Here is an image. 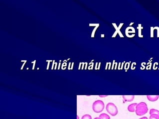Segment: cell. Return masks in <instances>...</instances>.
I'll return each mask as SVG.
<instances>
[{
	"mask_svg": "<svg viewBox=\"0 0 159 119\" xmlns=\"http://www.w3.org/2000/svg\"><path fill=\"white\" fill-rule=\"evenodd\" d=\"M107 112L112 116H115L118 113V109L116 105L112 103H109L106 107Z\"/></svg>",
	"mask_w": 159,
	"mask_h": 119,
	"instance_id": "obj_3",
	"label": "cell"
},
{
	"mask_svg": "<svg viewBox=\"0 0 159 119\" xmlns=\"http://www.w3.org/2000/svg\"><path fill=\"white\" fill-rule=\"evenodd\" d=\"M137 105V103H133V104L129 105L128 107V110L130 112H135L136 109Z\"/></svg>",
	"mask_w": 159,
	"mask_h": 119,
	"instance_id": "obj_4",
	"label": "cell"
},
{
	"mask_svg": "<svg viewBox=\"0 0 159 119\" xmlns=\"http://www.w3.org/2000/svg\"><path fill=\"white\" fill-rule=\"evenodd\" d=\"M99 118L101 119H110V116L105 113L100 114L99 116Z\"/></svg>",
	"mask_w": 159,
	"mask_h": 119,
	"instance_id": "obj_7",
	"label": "cell"
},
{
	"mask_svg": "<svg viewBox=\"0 0 159 119\" xmlns=\"http://www.w3.org/2000/svg\"><path fill=\"white\" fill-rule=\"evenodd\" d=\"M139 119H148V118L146 117H144L141 118Z\"/></svg>",
	"mask_w": 159,
	"mask_h": 119,
	"instance_id": "obj_11",
	"label": "cell"
},
{
	"mask_svg": "<svg viewBox=\"0 0 159 119\" xmlns=\"http://www.w3.org/2000/svg\"><path fill=\"white\" fill-rule=\"evenodd\" d=\"M148 100L151 101V102H155L156 101L158 100V99H159V95H155V96H151V95H148L147 96Z\"/></svg>",
	"mask_w": 159,
	"mask_h": 119,
	"instance_id": "obj_6",
	"label": "cell"
},
{
	"mask_svg": "<svg viewBox=\"0 0 159 119\" xmlns=\"http://www.w3.org/2000/svg\"><path fill=\"white\" fill-rule=\"evenodd\" d=\"M148 111V108L146 103L143 102H140L137 104L136 109V114L137 116H142L146 114Z\"/></svg>",
	"mask_w": 159,
	"mask_h": 119,
	"instance_id": "obj_1",
	"label": "cell"
},
{
	"mask_svg": "<svg viewBox=\"0 0 159 119\" xmlns=\"http://www.w3.org/2000/svg\"><path fill=\"white\" fill-rule=\"evenodd\" d=\"M105 107L104 103L102 101L97 100L95 101L92 105V109L94 112L99 113L103 111Z\"/></svg>",
	"mask_w": 159,
	"mask_h": 119,
	"instance_id": "obj_2",
	"label": "cell"
},
{
	"mask_svg": "<svg viewBox=\"0 0 159 119\" xmlns=\"http://www.w3.org/2000/svg\"><path fill=\"white\" fill-rule=\"evenodd\" d=\"M150 114H157L159 116V110H156L155 109H152L150 111Z\"/></svg>",
	"mask_w": 159,
	"mask_h": 119,
	"instance_id": "obj_8",
	"label": "cell"
},
{
	"mask_svg": "<svg viewBox=\"0 0 159 119\" xmlns=\"http://www.w3.org/2000/svg\"><path fill=\"white\" fill-rule=\"evenodd\" d=\"M94 119H100V118H98V117H96V118H94Z\"/></svg>",
	"mask_w": 159,
	"mask_h": 119,
	"instance_id": "obj_12",
	"label": "cell"
},
{
	"mask_svg": "<svg viewBox=\"0 0 159 119\" xmlns=\"http://www.w3.org/2000/svg\"><path fill=\"white\" fill-rule=\"evenodd\" d=\"M149 119H159V116L157 114H152L150 115V117Z\"/></svg>",
	"mask_w": 159,
	"mask_h": 119,
	"instance_id": "obj_9",
	"label": "cell"
},
{
	"mask_svg": "<svg viewBox=\"0 0 159 119\" xmlns=\"http://www.w3.org/2000/svg\"><path fill=\"white\" fill-rule=\"evenodd\" d=\"M124 100L126 102H131L134 100V99L135 98V96L133 95H129V96H122Z\"/></svg>",
	"mask_w": 159,
	"mask_h": 119,
	"instance_id": "obj_5",
	"label": "cell"
},
{
	"mask_svg": "<svg viewBox=\"0 0 159 119\" xmlns=\"http://www.w3.org/2000/svg\"><path fill=\"white\" fill-rule=\"evenodd\" d=\"M81 119H92V117L91 116L89 115L86 114V115L83 116Z\"/></svg>",
	"mask_w": 159,
	"mask_h": 119,
	"instance_id": "obj_10",
	"label": "cell"
}]
</instances>
